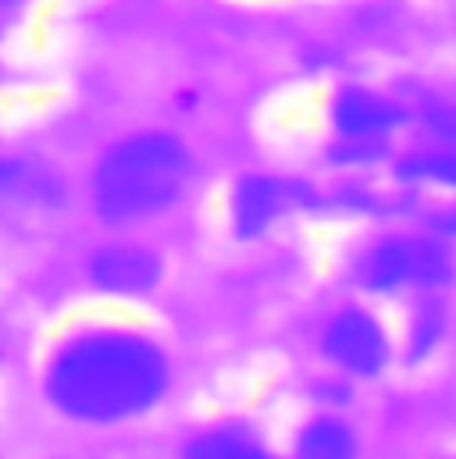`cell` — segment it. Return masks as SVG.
I'll list each match as a JSON object with an SVG mask.
<instances>
[{
	"label": "cell",
	"mask_w": 456,
	"mask_h": 459,
	"mask_svg": "<svg viewBox=\"0 0 456 459\" xmlns=\"http://www.w3.org/2000/svg\"><path fill=\"white\" fill-rule=\"evenodd\" d=\"M186 459H267L264 449L239 428H218L186 446Z\"/></svg>",
	"instance_id": "obj_9"
},
{
	"label": "cell",
	"mask_w": 456,
	"mask_h": 459,
	"mask_svg": "<svg viewBox=\"0 0 456 459\" xmlns=\"http://www.w3.org/2000/svg\"><path fill=\"white\" fill-rule=\"evenodd\" d=\"M410 281V242H385L364 264V285L374 292Z\"/></svg>",
	"instance_id": "obj_8"
},
{
	"label": "cell",
	"mask_w": 456,
	"mask_h": 459,
	"mask_svg": "<svg viewBox=\"0 0 456 459\" xmlns=\"http://www.w3.org/2000/svg\"><path fill=\"white\" fill-rule=\"evenodd\" d=\"M450 256L439 242H410V281L417 285H446L450 281Z\"/></svg>",
	"instance_id": "obj_11"
},
{
	"label": "cell",
	"mask_w": 456,
	"mask_h": 459,
	"mask_svg": "<svg viewBox=\"0 0 456 459\" xmlns=\"http://www.w3.org/2000/svg\"><path fill=\"white\" fill-rule=\"evenodd\" d=\"M90 278L114 296H146L161 281V260L143 246H108L90 260Z\"/></svg>",
	"instance_id": "obj_3"
},
{
	"label": "cell",
	"mask_w": 456,
	"mask_h": 459,
	"mask_svg": "<svg viewBox=\"0 0 456 459\" xmlns=\"http://www.w3.org/2000/svg\"><path fill=\"white\" fill-rule=\"evenodd\" d=\"M168 388V359L128 332H93L65 345L47 370L50 403L90 424H114L150 410Z\"/></svg>",
	"instance_id": "obj_1"
},
{
	"label": "cell",
	"mask_w": 456,
	"mask_h": 459,
	"mask_svg": "<svg viewBox=\"0 0 456 459\" xmlns=\"http://www.w3.org/2000/svg\"><path fill=\"white\" fill-rule=\"evenodd\" d=\"M403 178H428V182H446L456 186V150H435V153H417L399 164Z\"/></svg>",
	"instance_id": "obj_12"
},
{
	"label": "cell",
	"mask_w": 456,
	"mask_h": 459,
	"mask_svg": "<svg viewBox=\"0 0 456 459\" xmlns=\"http://www.w3.org/2000/svg\"><path fill=\"white\" fill-rule=\"evenodd\" d=\"M61 189L54 178L32 171L22 160H0V207H29V204H57Z\"/></svg>",
	"instance_id": "obj_7"
},
{
	"label": "cell",
	"mask_w": 456,
	"mask_h": 459,
	"mask_svg": "<svg viewBox=\"0 0 456 459\" xmlns=\"http://www.w3.org/2000/svg\"><path fill=\"white\" fill-rule=\"evenodd\" d=\"M399 117L403 111L396 104L367 90H346L336 100V128L349 139H371L378 132H389L392 125H399Z\"/></svg>",
	"instance_id": "obj_5"
},
{
	"label": "cell",
	"mask_w": 456,
	"mask_h": 459,
	"mask_svg": "<svg viewBox=\"0 0 456 459\" xmlns=\"http://www.w3.org/2000/svg\"><path fill=\"white\" fill-rule=\"evenodd\" d=\"M435 229H439V231H456V207L435 218Z\"/></svg>",
	"instance_id": "obj_13"
},
{
	"label": "cell",
	"mask_w": 456,
	"mask_h": 459,
	"mask_svg": "<svg viewBox=\"0 0 456 459\" xmlns=\"http://www.w3.org/2000/svg\"><path fill=\"white\" fill-rule=\"evenodd\" d=\"M356 442L339 420H314L300 435V459H353Z\"/></svg>",
	"instance_id": "obj_10"
},
{
	"label": "cell",
	"mask_w": 456,
	"mask_h": 459,
	"mask_svg": "<svg viewBox=\"0 0 456 459\" xmlns=\"http://www.w3.org/2000/svg\"><path fill=\"white\" fill-rule=\"evenodd\" d=\"M14 4H22V0H0V7H14Z\"/></svg>",
	"instance_id": "obj_14"
},
{
	"label": "cell",
	"mask_w": 456,
	"mask_h": 459,
	"mask_svg": "<svg viewBox=\"0 0 456 459\" xmlns=\"http://www.w3.org/2000/svg\"><path fill=\"white\" fill-rule=\"evenodd\" d=\"M282 211V186L260 175H250L235 186V231L253 238L267 229Z\"/></svg>",
	"instance_id": "obj_6"
},
{
	"label": "cell",
	"mask_w": 456,
	"mask_h": 459,
	"mask_svg": "<svg viewBox=\"0 0 456 459\" xmlns=\"http://www.w3.org/2000/svg\"><path fill=\"white\" fill-rule=\"evenodd\" d=\"M325 349L339 367L353 370V374H378L385 363V352H389L381 328L360 310H346L332 321V328L325 335Z\"/></svg>",
	"instance_id": "obj_4"
},
{
	"label": "cell",
	"mask_w": 456,
	"mask_h": 459,
	"mask_svg": "<svg viewBox=\"0 0 456 459\" xmlns=\"http://www.w3.org/2000/svg\"><path fill=\"white\" fill-rule=\"evenodd\" d=\"M189 182V153L175 135L146 132L111 146L93 178V200L104 221L125 225L168 211Z\"/></svg>",
	"instance_id": "obj_2"
}]
</instances>
